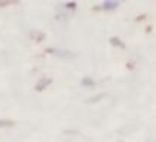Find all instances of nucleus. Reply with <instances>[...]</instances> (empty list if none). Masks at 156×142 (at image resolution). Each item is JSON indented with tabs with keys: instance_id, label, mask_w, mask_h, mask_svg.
<instances>
[{
	"instance_id": "3",
	"label": "nucleus",
	"mask_w": 156,
	"mask_h": 142,
	"mask_svg": "<svg viewBox=\"0 0 156 142\" xmlns=\"http://www.w3.org/2000/svg\"><path fill=\"white\" fill-rule=\"evenodd\" d=\"M94 84V80L91 77H83L82 79V86H92Z\"/></svg>"
},
{
	"instance_id": "5",
	"label": "nucleus",
	"mask_w": 156,
	"mask_h": 142,
	"mask_svg": "<svg viewBox=\"0 0 156 142\" xmlns=\"http://www.w3.org/2000/svg\"><path fill=\"white\" fill-rule=\"evenodd\" d=\"M110 42H112V43H116V45H119V46H122V43H120L118 39H113V40H110Z\"/></svg>"
},
{
	"instance_id": "6",
	"label": "nucleus",
	"mask_w": 156,
	"mask_h": 142,
	"mask_svg": "<svg viewBox=\"0 0 156 142\" xmlns=\"http://www.w3.org/2000/svg\"><path fill=\"white\" fill-rule=\"evenodd\" d=\"M66 6H67V8H76V3H67Z\"/></svg>"
},
{
	"instance_id": "4",
	"label": "nucleus",
	"mask_w": 156,
	"mask_h": 142,
	"mask_svg": "<svg viewBox=\"0 0 156 142\" xmlns=\"http://www.w3.org/2000/svg\"><path fill=\"white\" fill-rule=\"evenodd\" d=\"M5 126H12V121H0V127H5Z\"/></svg>"
},
{
	"instance_id": "2",
	"label": "nucleus",
	"mask_w": 156,
	"mask_h": 142,
	"mask_svg": "<svg viewBox=\"0 0 156 142\" xmlns=\"http://www.w3.org/2000/svg\"><path fill=\"white\" fill-rule=\"evenodd\" d=\"M49 83H51V79H43V80H40L39 84L36 86V90H43L46 86H49Z\"/></svg>"
},
{
	"instance_id": "1",
	"label": "nucleus",
	"mask_w": 156,
	"mask_h": 142,
	"mask_svg": "<svg viewBox=\"0 0 156 142\" xmlns=\"http://www.w3.org/2000/svg\"><path fill=\"white\" fill-rule=\"evenodd\" d=\"M118 6H119V3H118V2H112V0H106V2L101 3V8H103V9H107V11H113V9H116Z\"/></svg>"
}]
</instances>
